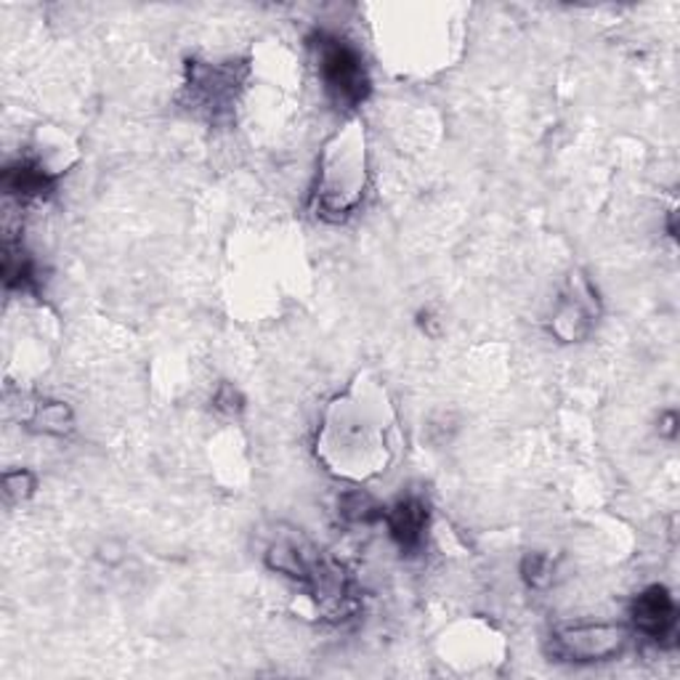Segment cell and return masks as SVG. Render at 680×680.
<instances>
[{
  "instance_id": "cell-1",
  "label": "cell",
  "mask_w": 680,
  "mask_h": 680,
  "mask_svg": "<svg viewBox=\"0 0 680 680\" xmlns=\"http://www.w3.org/2000/svg\"><path fill=\"white\" fill-rule=\"evenodd\" d=\"M245 77H248V64L243 62H189L184 83L186 107L210 123H224L237 107Z\"/></svg>"
},
{
  "instance_id": "cell-2",
  "label": "cell",
  "mask_w": 680,
  "mask_h": 680,
  "mask_svg": "<svg viewBox=\"0 0 680 680\" xmlns=\"http://www.w3.org/2000/svg\"><path fill=\"white\" fill-rule=\"evenodd\" d=\"M311 48L317 53V67L330 99L343 110L362 104L370 96V75L357 48L333 33H317L311 38Z\"/></svg>"
},
{
  "instance_id": "cell-3",
  "label": "cell",
  "mask_w": 680,
  "mask_h": 680,
  "mask_svg": "<svg viewBox=\"0 0 680 680\" xmlns=\"http://www.w3.org/2000/svg\"><path fill=\"white\" fill-rule=\"evenodd\" d=\"M628 643V630L619 625H577L551 635V654L561 662H601L619 654Z\"/></svg>"
},
{
  "instance_id": "cell-4",
  "label": "cell",
  "mask_w": 680,
  "mask_h": 680,
  "mask_svg": "<svg viewBox=\"0 0 680 680\" xmlns=\"http://www.w3.org/2000/svg\"><path fill=\"white\" fill-rule=\"evenodd\" d=\"M601 314L598 293L593 290V285L588 282L585 274L574 272L569 276L567 290H564L561 300H558V309L553 314L551 333L564 343H577L588 338V333L593 330V322Z\"/></svg>"
},
{
  "instance_id": "cell-5",
  "label": "cell",
  "mask_w": 680,
  "mask_h": 680,
  "mask_svg": "<svg viewBox=\"0 0 680 680\" xmlns=\"http://www.w3.org/2000/svg\"><path fill=\"white\" fill-rule=\"evenodd\" d=\"M633 625L641 635L662 646H672L678 633V609L670 590L662 585L643 590L633 604Z\"/></svg>"
},
{
  "instance_id": "cell-6",
  "label": "cell",
  "mask_w": 680,
  "mask_h": 680,
  "mask_svg": "<svg viewBox=\"0 0 680 680\" xmlns=\"http://www.w3.org/2000/svg\"><path fill=\"white\" fill-rule=\"evenodd\" d=\"M383 521L388 523L391 537L401 551L418 553L425 543V532H429V505L415 495L401 497L383 510Z\"/></svg>"
},
{
  "instance_id": "cell-7",
  "label": "cell",
  "mask_w": 680,
  "mask_h": 680,
  "mask_svg": "<svg viewBox=\"0 0 680 680\" xmlns=\"http://www.w3.org/2000/svg\"><path fill=\"white\" fill-rule=\"evenodd\" d=\"M53 184H57V173L48 171L38 158L16 160L3 171L5 195L16 197L20 202L44 200L53 191Z\"/></svg>"
},
{
  "instance_id": "cell-8",
  "label": "cell",
  "mask_w": 680,
  "mask_h": 680,
  "mask_svg": "<svg viewBox=\"0 0 680 680\" xmlns=\"http://www.w3.org/2000/svg\"><path fill=\"white\" fill-rule=\"evenodd\" d=\"M3 282L9 290H35V263L16 245H5Z\"/></svg>"
},
{
  "instance_id": "cell-9",
  "label": "cell",
  "mask_w": 680,
  "mask_h": 680,
  "mask_svg": "<svg viewBox=\"0 0 680 680\" xmlns=\"http://www.w3.org/2000/svg\"><path fill=\"white\" fill-rule=\"evenodd\" d=\"M381 505L375 503L370 495L364 492H348V495L341 497L338 503V514L346 523H372L378 519H383Z\"/></svg>"
},
{
  "instance_id": "cell-10",
  "label": "cell",
  "mask_w": 680,
  "mask_h": 680,
  "mask_svg": "<svg viewBox=\"0 0 680 680\" xmlns=\"http://www.w3.org/2000/svg\"><path fill=\"white\" fill-rule=\"evenodd\" d=\"M29 423L38 425L44 433L64 436V433L72 431V412L67 405H62V401H44V405H38V409H35Z\"/></svg>"
},
{
  "instance_id": "cell-11",
  "label": "cell",
  "mask_w": 680,
  "mask_h": 680,
  "mask_svg": "<svg viewBox=\"0 0 680 680\" xmlns=\"http://www.w3.org/2000/svg\"><path fill=\"white\" fill-rule=\"evenodd\" d=\"M553 571H556V564H553L551 556L545 553H529L521 564V574L527 580L529 588H547L553 580Z\"/></svg>"
},
{
  "instance_id": "cell-12",
  "label": "cell",
  "mask_w": 680,
  "mask_h": 680,
  "mask_svg": "<svg viewBox=\"0 0 680 680\" xmlns=\"http://www.w3.org/2000/svg\"><path fill=\"white\" fill-rule=\"evenodd\" d=\"M3 492L11 503H22V499H27L35 492V477L29 471L5 473Z\"/></svg>"
},
{
  "instance_id": "cell-13",
  "label": "cell",
  "mask_w": 680,
  "mask_h": 680,
  "mask_svg": "<svg viewBox=\"0 0 680 680\" xmlns=\"http://www.w3.org/2000/svg\"><path fill=\"white\" fill-rule=\"evenodd\" d=\"M213 407L224 415H239L245 409V399H243V394L232 386V383H224V386L215 391Z\"/></svg>"
},
{
  "instance_id": "cell-14",
  "label": "cell",
  "mask_w": 680,
  "mask_h": 680,
  "mask_svg": "<svg viewBox=\"0 0 680 680\" xmlns=\"http://www.w3.org/2000/svg\"><path fill=\"white\" fill-rule=\"evenodd\" d=\"M676 423H678V418H676V412H667L665 415V420H662V429H659V433H665V436H676Z\"/></svg>"
}]
</instances>
